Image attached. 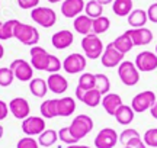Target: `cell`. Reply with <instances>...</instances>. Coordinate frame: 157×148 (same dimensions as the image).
Wrapping results in <instances>:
<instances>
[{"instance_id": "cell-1", "label": "cell", "mask_w": 157, "mask_h": 148, "mask_svg": "<svg viewBox=\"0 0 157 148\" xmlns=\"http://www.w3.org/2000/svg\"><path fill=\"white\" fill-rule=\"evenodd\" d=\"M82 50L84 52V57L90 60H98L102 57L105 46L102 44L99 35L90 32L89 35H84L82 39Z\"/></svg>"}, {"instance_id": "cell-2", "label": "cell", "mask_w": 157, "mask_h": 148, "mask_svg": "<svg viewBox=\"0 0 157 148\" xmlns=\"http://www.w3.org/2000/svg\"><path fill=\"white\" fill-rule=\"evenodd\" d=\"M15 38L23 45L35 46L39 42V32L32 25L17 22L15 26Z\"/></svg>"}, {"instance_id": "cell-3", "label": "cell", "mask_w": 157, "mask_h": 148, "mask_svg": "<svg viewBox=\"0 0 157 148\" xmlns=\"http://www.w3.org/2000/svg\"><path fill=\"white\" fill-rule=\"evenodd\" d=\"M70 128V132L73 134V137L80 141V139H83L87 134L92 132L93 129V119L87 116V115H77L73 120H71V124L68 125Z\"/></svg>"}, {"instance_id": "cell-4", "label": "cell", "mask_w": 157, "mask_h": 148, "mask_svg": "<svg viewBox=\"0 0 157 148\" xmlns=\"http://www.w3.org/2000/svg\"><path fill=\"white\" fill-rule=\"evenodd\" d=\"M31 19L42 28H51L57 22V15L51 7L38 6L31 10Z\"/></svg>"}, {"instance_id": "cell-5", "label": "cell", "mask_w": 157, "mask_h": 148, "mask_svg": "<svg viewBox=\"0 0 157 148\" xmlns=\"http://www.w3.org/2000/svg\"><path fill=\"white\" fill-rule=\"evenodd\" d=\"M118 76L125 86L132 87L140 81V71L132 61H122L118 65Z\"/></svg>"}, {"instance_id": "cell-6", "label": "cell", "mask_w": 157, "mask_h": 148, "mask_svg": "<svg viewBox=\"0 0 157 148\" xmlns=\"http://www.w3.org/2000/svg\"><path fill=\"white\" fill-rule=\"evenodd\" d=\"M156 93L151 90H144L135 94L131 100V108L135 113H143L146 110H150L151 106L156 103Z\"/></svg>"}, {"instance_id": "cell-7", "label": "cell", "mask_w": 157, "mask_h": 148, "mask_svg": "<svg viewBox=\"0 0 157 148\" xmlns=\"http://www.w3.org/2000/svg\"><path fill=\"white\" fill-rule=\"evenodd\" d=\"M9 67L15 74V79H17L19 81H31L34 79V67L23 58L13 60Z\"/></svg>"}, {"instance_id": "cell-8", "label": "cell", "mask_w": 157, "mask_h": 148, "mask_svg": "<svg viewBox=\"0 0 157 148\" xmlns=\"http://www.w3.org/2000/svg\"><path fill=\"white\" fill-rule=\"evenodd\" d=\"M31 65L34 67V70H39V71H47L48 67V61H50L51 54L47 50H44L42 46L35 45L31 46Z\"/></svg>"}, {"instance_id": "cell-9", "label": "cell", "mask_w": 157, "mask_h": 148, "mask_svg": "<svg viewBox=\"0 0 157 148\" xmlns=\"http://www.w3.org/2000/svg\"><path fill=\"white\" fill-rule=\"evenodd\" d=\"M135 67L141 73H150L157 68V55L151 51H141L135 57Z\"/></svg>"}, {"instance_id": "cell-10", "label": "cell", "mask_w": 157, "mask_h": 148, "mask_svg": "<svg viewBox=\"0 0 157 148\" xmlns=\"http://www.w3.org/2000/svg\"><path fill=\"white\" fill-rule=\"evenodd\" d=\"M22 131L26 137L41 135L45 131V119L42 116H28L22 120Z\"/></svg>"}, {"instance_id": "cell-11", "label": "cell", "mask_w": 157, "mask_h": 148, "mask_svg": "<svg viewBox=\"0 0 157 148\" xmlns=\"http://www.w3.org/2000/svg\"><path fill=\"white\" fill-rule=\"evenodd\" d=\"M119 135L113 128H103L95 138V148H113L118 142Z\"/></svg>"}, {"instance_id": "cell-12", "label": "cell", "mask_w": 157, "mask_h": 148, "mask_svg": "<svg viewBox=\"0 0 157 148\" xmlns=\"http://www.w3.org/2000/svg\"><path fill=\"white\" fill-rule=\"evenodd\" d=\"M86 64H87V61H86L84 55L73 52V54L67 55V58L63 61V68L68 74H77L86 68Z\"/></svg>"}, {"instance_id": "cell-13", "label": "cell", "mask_w": 157, "mask_h": 148, "mask_svg": "<svg viewBox=\"0 0 157 148\" xmlns=\"http://www.w3.org/2000/svg\"><path fill=\"white\" fill-rule=\"evenodd\" d=\"M101 61H102V65L106 67V68H112V67H118L119 64L124 61V54L119 52L113 46V44H108L103 50V54L101 57Z\"/></svg>"}, {"instance_id": "cell-14", "label": "cell", "mask_w": 157, "mask_h": 148, "mask_svg": "<svg viewBox=\"0 0 157 148\" xmlns=\"http://www.w3.org/2000/svg\"><path fill=\"white\" fill-rule=\"evenodd\" d=\"M9 110L10 113L16 118V119H26L28 116H31V106L26 99L23 97H15L9 102Z\"/></svg>"}, {"instance_id": "cell-15", "label": "cell", "mask_w": 157, "mask_h": 148, "mask_svg": "<svg viewBox=\"0 0 157 148\" xmlns=\"http://www.w3.org/2000/svg\"><path fill=\"white\" fill-rule=\"evenodd\" d=\"M127 32L131 36L134 46L148 45L153 41V32L148 28H146V26H143V28H131Z\"/></svg>"}, {"instance_id": "cell-16", "label": "cell", "mask_w": 157, "mask_h": 148, "mask_svg": "<svg viewBox=\"0 0 157 148\" xmlns=\"http://www.w3.org/2000/svg\"><path fill=\"white\" fill-rule=\"evenodd\" d=\"M84 0H64L61 3V13L64 17L74 19L78 15H82L84 10Z\"/></svg>"}, {"instance_id": "cell-17", "label": "cell", "mask_w": 157, "mask_h": 148, "mask_svg": "<svg viewBox=\"0 0 157 148\" xmlns=\"http://www.w3.org/2000/svg\"><path fill=\"white\" fill-rule=\"evenodd\" d=\"M74 35L68 29H61L51 36V44L56 50H66L73 44Z\"/></svg>"}, {"instance_id": "cell-18", "label": "cell", "mask_w": 157, "mask_h": 148, "mask_svg": "<svg viewBox=\"0 0 157 148\" xmlns=\"http://www.w3.org/2000/svg\"><path fill=\"white\" fill-rule=\"evenodd\" d=\"M47 84H48V90L56 93V94H61L68 89L67 79L64 76H61L60 73L50 74L48 79H47Z\"/></svg>"}, {"instance_id": "cell-19", "label": "cell", "mask_w": 157, "mask_h": 148, "mask_svg": "<svg viewBox=\"0 0 157 148\" xmlns=\"http://www.w3.org/2000/svg\"><path fill=\"white\" fill-rule=\"evenodd\" d=\"M76 110V102H74L73 97L66 96L61 97V99H57V113L58 116H63V118H67V116H71Z\"/></svg>"}, {"instance_id": "cell-20", "label": "cell", "mask_w": 157, "mask_h": 148, "mask_svg": "<svg viewBox=\"0 0 157 148\" xmlns=\"http://www.w3.org/2000/svg\"><path fill=\"white\" fill-rule=\"evenodd\" d=\"M122 105V99L117 93H108L102 97V106L106 110L108 115H115V112L118 110V108Z\"/></svg>"}, {"instance_id": "cell-21", "label": "cell", "mask_w": 157, "mask_h": 148, "mask_svg": "<svg viewBox=\"0 0 157 148\" xmlns=\"http://www.w3.org/2000/svg\"><path fill=\"white\" fill-rule=\"evenodd\" d=\"M92 23H93V19L89 17L87 15H78L77 17H74L73 20V28L76 32L84 35H89L92 32Z\"/></svg>"}, {"instance_id": "cell-22", "label": "cell", "mask_w": 157, "mask_h": 148, "mask_svg": "<svg viewBox=\"0 0 157 148\" xmlns=\"http://www.w3.org/2000/svg\"><path fill=\"white\" fill-rule=\"evenodd\" d=\"M115 119H117L118 124H121V125H129L132 120H134V116H135V112L132 110L131 106L128 105H121L118 110L115 112Z\"/></svg>"}, {"instance_id": "cell-23", "label": "cell", "mask_w": 157, "mask_h": 148, "mask_svg": "<svg viewBox=\"0 0 157 148\" xmlns=\"http://www.w3.org/2000/svg\"><path fill=\"white\" fill-rule=\"evenodd\" d=\"M127 17H128V23L131 28H143L146 26L147 20H148L147 10H143V9H132V12Z\"/></svg>"}, {"instance_id": "cell-24", "label": "cell", "mask_w": 157, "mask_h": 148, "mask_svg": "<svg viewBox=\"0 0 157 148\" xmlns=\"http://www.w3.org/2000/svg\"><path fill=\"white\" fill-rule=\"evenodd\" d=\"M132 6H134L132 0H113L112 10L117 16L125 17L132 12Z\"/></svg>"}, {"instance_id": "cell-25", "label": "cell", "mask_w": 157, "mask_h": 148, "mask_svg": "<svg viewBox=\"0 0 157 148\" xmlns=\"http://www.w3.org/2000/svg\"><path fill=\"white\" fill-rule=\"evenodd\" d=\"M113 46L117 48L119 52H122L124 55L127 54V52H129L132 48H134V44H132V39H131V36L128 35V32L125 31L122 35H119L117 39L112 42Z\"/></svg>"}, {"instance_id": "cell-26", "label": "cell", "mask_w": 157, "mask_h": 148, "mask_svg": "<svg viewBox=\"0 0 157 148\" xmlns=\"http://www.w3.org/2000/svg\"><path fill=\"white\" fill-rule=\"evenodd\" d=\"M39 112H41V116L44 119H52V118L58 116V113H57V99H48V100L42 102L39 106Z\"/></svg>"}, {"instance_id": "cell-27", "label": "cell", "mask_w": 157, "mask_h": 148, "mask_svg": "<svg viewBox=\"0 0 157 148\" xmlns=\"http://www.w3.org/2000/svg\"><path fill=\"white\" fill-rule=\"evenodd\" d=\"M29 90L35 97H45L48 91V84L44 79H32L29 81Z\"/></svg>"}, {"instance_id": "cell-28", "label": "cell", "mask_w": 157, "mask_h": 148, "mask_svg": "<svg viewBox=\"0 0 157 148\" xmlns=\"http://www.w3.org/2000/svg\"><path fill=\"white\" fill-rule=\"evenodd\" d=\"M80 102H83L86 106H89V108H96L98 105H101L102 103V94L99 90H96V89H90V90L84 91L83 97H82V100Z\"/></svg>"}, {"instance_id": "cell-29", "label": "cell", "mask_w": 157, "mask_h": 148, "mask_svg": "<svg viewBox=\"0 0 157 148\" xmlns=\"http://www.w3.org/2000/svg\"><path fill=\"white\" fill-rule=\"evenodd\" d=\"M19 20L16 19H10L2 23L0 26V41H7L10 38H15V26Z\"/></svg>"}, {"instance_id": "cell-30", "label": "cell", "mask_w": 157, "mask_h": 148, "mask_svg": "<svg viewBox=\"0 0 157 148\" xmlns=\"http://www.w3.org/2000/svg\"><path fill=\"white\" fill-rule=\"evenodd\" d=\"M58 141V132L54 129H45L41 135H38V144L41 147H51Z\"/></svg>"}, {"instance_id": "cell-31", "label": "cell", "mask_w": 157, "mask_h": 148, "mask_svg": "<svg viewBox=\"0 0 157 148\" xmlns=\"http://www.w3.org/2000/svg\"><path fill=\"white\" fill-rule=\"evenodd\" d=\"M95 89L101 91L102 96H105V94L109 93V90H111V81H109L106 74H102V73L95 74Z\"/></svg>"}, {"instance_id": "cell-32", "label": "cell", "mask_w": 157, "mask_h": 148, "mask_svg": "<svg viewBox=\"0 0 157 148\" xmlns=\"http://www.w3.org/2000/svg\"><path fill=\"white\" fill-rule=\"evenodd\" d=\"M111 26V20H109V17L106 16H99L93 19V23H92V32L96 35H101V34H105L108 29Z\"/></svg>"}, {"instance_id": "cell-33", "label": "cell", "mask_w": 157, "mask_h": 148, "mask_svg": "<svg viewBox=\"0 0 157 148\" xmlns=\"http://www.w3.org/2000/svg\"><path fill=\"white\" fill-rule=\"evenodd\" d=\"M84 13L89 17H92V19H96V17L102 16L103 6H102L98 0H89V2L84 5Z\"/></svg>"}, {"instance_id": "cell-34", "label": "cell", "mask_w": 157, "mask_h": 148, "mask_svg": "<svg viewBox=\"0 0 157 148\" xmlns=\"http://www.w3.org/2000/svg\"><path fill=\"white\" fill-rule=\"evenodd\" d=\"M138 138H141V135L138 134V131H137V129H134V128H127V129H124V131L119 134L118 141L122 144L124 147H128L132 141L138 139Z\"/></svg>"}, {"instance_id": "cell-35", "label": "cell", "mask_w": 157, "mask_h": 148, "mask_svg": "<svg viewBox=\"0 0 157 148\" xmlns=\"http://www.w3.org/2000/svg\"><path fill=\"white\" fill-rule=\"evenodd\" d=\"M77 87L83 89V90H90V89H95V74L92 73H83L78 79V84Z\"/></svg>"}, {"instance_id": "cell-36", "label": "cell", "mask_w": 157, "mask_h": 148, "mask_svg": "<svg viewBox=\"0 0 157 148\" xmlns=\"http://www.w3.org/2000/svg\"><path fill=\"white\" fill-rule=\"evenodd\" d=\"M15 80V74L10 70V67H2L0 68V86L2 87H9Z\"/></svg>"}, {"instance_id": "cell-37", "label": "cell", "mask_w": 157, "mask_h": 148, "mask_svg": "<svg viewBox=\"0 0 157 148\" xmlns=\"http://www.w3.org/2000/svg\"><path fill=\"white\" fill-rule=\"evenodd\" d=\"M143 141L147 147H153L157 148V128H151V129H147L143 135Z\"/></svg>"}, {"instance_id": "cell-38", "label": "cell", "mask_w": 157, "mask_h": 148, "mask_svg": "<svg viewBox=\"0 0 157 148\" xmlns=\"http://www.w3.org/2000/svg\"><path fill=\"white\" fill-rule=\"evenodd\" d=\"M58 139H60L61 142L67 144V145H71V144H77L78 142L77 139L73 137V134L70 132V128H68V126L61 128V129L58 131Z\"/></svg>"}, {"instance_id": "cell-39", "label": "cell", "mask_w": 157, "mask_h": 148, "mask_svg": "<svg viewBox=\"0 0 157 148\" xmlns=\"http://www.w3.org/2000/svg\"><path fill=\"white\" fill-rule=\"evenodd\" d=\"M16 148H39V144L32 137H23L17 141Z\"/></svg>"}, {"instance_id": "cell-40", "label": "cell", "mask_w": 157, "mask_h": 148, "mask_svg": "<svg viewBox=\"0 0 157 148\" xmlns=\"http://www.w3.org/2000/svg\"><path fill=\"white\" fill-rule=\"evenodd\" d=\"M17 6L21 9H35L39 6V0H17Z\"/></svg>"}, {"instance_id": "cell-41", "label": "cell", "mask_w": 157, "mask_h": 148, "mask_svg": "<svg viewBox=\"0 0 157 148\" xmlns=\"http://www.w3.org/2000/svg\"><path fill=\"white\" fill-rule=\"evenodd\" d=\"M147 17H148L150 22L157 23V2L148 6V9H147Z\"/></svg>"}, {"instance_id": "cell-42", "label": "cell", "mask_w": 157, "mask_h": 148, "mask_svg": "<svg viewBox=\"0 0 157 148\" xmlns=\"http://www.w3.org/2000/svg\"><path fill=\"white\" fill-rule=\"evenodd\" d=\"M7 115H9V105H6V102L0 100V120L6 119Z\"/></svg>"}, {"instance_id": "cell-43", "label": "cell", "mask_w": 157, "mask_h": 148, "mask_svg": "<svg viewBox=\"0 0 157 148\" xmlns=\"http://www.w3.org/2000/svg\"><path fill=\"white\" fill-rule=\"evenodd\" d=\"M128 147H131V148H147V145L144 144V141H143V138H138V139H135V141H132V142L129 144Z\"/></svg>"}, {"instance_id": "cell-44", "label": "cell", "mask_w": 157, "mask_h": 148, "mask_svg": "<svg viewBox=\"0 0 157 148\" xmlns=\"http://www.w3.org/2000/svg\"><path fill=\"white\" fill-rule=\"evenodd\" d=\"M150 113H151V116L154 118V119H157V100H156V103L151 106V109H150Z\"/></svg>"}, {"instance_id": "cell-45", "label": "cell", "mask_w": 157, "mask_h": 148, "mask_svg": "<svg viewBox=\"0 0 157 148\" xmlns=\"http://www.w3.org/2000/svg\"><path fill=\"white\" fill-rule=\"evenodd\" d=\"M99 3H101L102 6H105V5H111V3H113V0H98Z\"/></svg>"}, {"instance_id": "cell-46", "label": "cell", "mask_w": 157, "mask_h": 148, "mask_svg": "<svg viewBox=\"0 0 157 148\" xmlns=\"http://www.w3.org/2000/svg\"><path fill=\"white\" fill-rule=\"evenodd\" d=\"M67 148H89V147H86V145H77V144H71V145H68Z\"/></svg>"}, {"instance_id": "cell-47", "label": "cell", "mask_w": 157, "mask_h": 148, "mask_svg": "<svg viewBox=\"0 0 157 148\" xmlns=\"http://www.w3.org/2000/svg\"><path fill=\"white\" fill-rule=\"evenodd\" d=\"M3 55H5V48H3V45L0 44V60L3 58Z\"/></svg>"}, {"instance_id": "cell-48", "label": "cell", "mask_w": 157, "mask_h": 148, "mask_svg": "<svg viewBox=\"0 0 157 148\" xmlns=\"http://www.w3.org/2000/svg\"><path fill=\"white\" fill-rule=\"evenodd\" d=\"M3 134H5V129H3V126L0 125V139H2V137H3Z\"/></svg>"}, {"instance_id": "cell-49", "label": "cell", "mask_w": 157, "mask_h": 148, "mask_svg": "<svg viewBox=\"0 0 157 148\" xmlns=\"http://www.w3.org/2000/svg\"><path fill=\"white\" fill-rule=\"evenodd\" d=\"M50 3H60V2H64V0H48Z\"/></svg>"}, {"instance_id": "cell-50", "label": "cell", "mask_w": 157, "mask_h": 148, "mask_svg": "<svg viewBox=\"0 0 157 148\" xmlns=\"http://www.w3.org/2000/svg\"><path fill=\"white\" fill-rule=\"evenodd\" d=\"M156 55H157V45H156Z\"/></svg>"}, {"instance_id": "cell-51", "label": "cell", "mask_w": 157, "mask_h": 148, "mask_svg": "<svg viewBox=\"0 0 157 148\" xmlns=\"http://www.w3.org/2000/svg\"><path fill=\"white\" fill-rule=\"evenodd\" d=\"M2 23H3V22H2V20H0V26H2Z\"/></svg>"}, {"instance_id": "cell-52", "label": "cell", "mask_w": 157, "mask_h": 148, "mask_svg": "<svg viewBox=\"0 0 157 148\" xmlns=\"http://www.w3.org/2000/svg\"><path fill=\"white\" fill-rule=\"evenodd\" d=\"M124 148H131V147H124Z\"/></svg>"}, {"instance_id": "cell-53", "label": "cell", "mask_w": 157, "mask_h": 148, "mask_svg": "<svg viewBox=\"0 0 157 148\" xmlns=\"http://www.w3.org/2000/svg\"><path fill=\"white\" fill-rule=\"evenodd\" d=\"M156 2H157V0H156Z\"/></svg>"}]
</instances>
